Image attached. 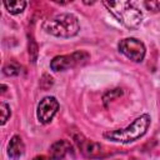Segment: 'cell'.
I'll return each mask as SVG.
<instances>
[{"label": "cell", "mask_w": 160, "mask_h": 160, "mask_svg": "<svg viewBox=\"0 0 160 160\" xmlns=\"http://www.w3.org/2000/svg\"><path fill=\"white\" fill-rule=\"evenodd\" d=\"M42 29L48 34H51L54 36L71 38L79 32L80 25L75 15L65 12V14H59L51 19L45 20L42 24Z\"/></svg>", "instance_id": "2"}, {"label": "cell", "mask_w": 160, "mask_h": 160, "mask_svg": "<svg viewBox=\"0 0 160 160\" xmlns=\"http://www.w3.org/2000/svg\"><path fill=\"white\" fill-rule=\"evenodd\" d=\"M89 58H90L89 54L85 51H75L68 55L55 56L50 62V68L54 71H62V70L85 64L89 60Z\"/></svg>", "instance_id": "4"}, {"label": "cell", "mask_w": 160, "mask_h": 160, "mask_svg": "<svg viewBox=\"0 0 160 160\" xmlns=\"http://www.w3.org/2000/svg\"><path fill=\"white\" fill-rule=\"evenodd\" d=\"M25 150V145L21 140V138L19 135H14L11 138V140L9 141V146H8V154L11 159H19Z\"/></svg>", "instance_id": "9"}, {"label": "cell", "mask_w": 160, "mask_h": 160, "mask_svg": "<svg viewBox=\"0 0 160 160\" xmlns=\"http://www.w3.org/2000/svg\"><path fill=\"white\" fill-rule=\"evenodd\" d=\"M144 6L152 12H158L160 11V0H150V1H145Z\"/></svg>", "instance_id": "13"}, {"label": "cell", "mask_w": 160, "mask_h": 160, "mask_svg": "<svg viewBox=\"0 0 160 160\" xmlns=\"http://www.w3.org/2000/svg\"><path fill=\"white\" fill-rule=\"evenodd\" d=\"M106 9L128 29H136L142 20V15L134 4L129 1H104Z\"/></svg>", "instance_id": "3"}, {"label": "cell", "mask_w": 160, "mask_h": 160, "mask_svg": "<svg viewBox=\"0 0 160 160\" xmlns=\"http://www.w3.org/2000/svg\"><path fill=\"white\" fill-rule=\"evenodd\" d=\"M34 160H52V159H48L45 156H36V158H34Z\"/></svg>", "instance_id": "15"}, {"label": "cell", "mask_w": 160, "mask_h": 160, "mask_svg": "<svg viewBox=\"0 0 160 160\" xmlns=\"http://www.w3.org/2000/svg\"><path fill=\"white\" fill-rule=\"evenodd\" d=\"M0 111H1V125H4V124L8 121V119L10 118L11 111H10L9 105L5 104V102H1V104H0Z\"/></svg>", "instance_id": "12"}, {"label": "cell", "mask_w": 160, "mask_h": 160, "mask_svg": "<svg viewBox=\"0 0 160 160\" xmlns=\"http://www.w3.org/2000/svg\"><path fill=\"white\" fill-rule=\"evenodd\" d=\"M4 74L8 75V76H14V75H19L21 72V68L14 62H10V64H6L2 69Z\"/></svg>", "instance_id": "11"}, {"label": "cell", "mask_w": 160, "mask_h": 160, "mask_svg": "<svg viewBox=\"0 0 160 160\" xmlns=\"http://www.w3.org/2000/svg\"><path fill=\"white\" fill-rule=\"evenodd\" d=\"M75 142L78 144L79 149L81 150V152L89 158H99L102 152V146L98 142H94V141H90L88 139H85L81 134L79 136H75L74 138Z\"/></svg>", "instance_id": "7"}, {"label": "cell", "mask_w": 160, "mask_h": 160, "mask_svg": "<svg viewBox=\"0 0 160 160\" xmlns=\"http://www.w3.org/2000/svg\"><path fill=\"white\" fill-rule=\"evenodd\" d=\"M149 126H150V116L148 114H144L140 118H138L128 128L119 129V130L105 131L102 134V136L106 140H110V141H114V142L129 144V142L135 141V140L140 139L141 136H144Z\"/></svg>", "instance_id": "1"}, {"label": "cell", "mask_w": 160, "mask_h": 160, "mask_svg": "<svg viewBox=\"0 0 160 160\" xmlns=\"http://www.w3.org/2000/svg\"><path fill=\"white\" fill-rule=\"evenodd\" d=\"M59 109V102L54 96L44 98L38 105V119L41 124H48L52 120Z\"/></svg>", "instance_id": "6"}, {"label": "cell", "mask_w": 160, "mask_h": 160, "mask_svg": "<svg viewBox=\"0 0 160 160\" xmlns=\"http://www.w3.org/2000/svg\"><path fill=\"white\" fill-rule=\"evenodd\" d=\"M121 94H122V91H121L120 89H115V90H111L110 92H108V94L104 96V101H105V102H108V101H109V99L111 100V99H114L115 96H120Z\"/></svg>", "instance_id": "14"}, {"label": "cell", "mask_w": 160, "mask_h": 160, "mask_svg": "<svg viewBox=\"0 0 160 160\" xmlns=\"http://www.w3.org/2000/svg\"><path fill=\"white\" fill-rule=\"evenodd\" d=\"M71 151V144L68 140H58L50 146V159L61 160Z\"/></svg>", "instance_id": "8"}, {"label": "cell", "mask_w": 160, "mask_h": 160, "mask_svg": "<svg viewBox=\"0 0 160 160\" xmlns=\"http://www.w3.org/2000/svg\"><path fill=\"white\" fill-rule=\"evenodd\" d=\"M119 50L120 52H122L126 58H129L132 61H142L144 56H145V45L142 44V41L135 39V38H126L122 39L119 42Z\"/></svg>", "instance_id": "5"}, {"label": "cell", "mask_w": 160, "mask_h": 160, "mask_svg": "<svg viewBox=\"0 0 160 160\" xmlns=\"http://www.w3.org/2000/svg\"><path fill=\"white\" fill-rule=\"evenodd\" d=\"M6 10L10 12V14H20L22 12V10L25 9L26 6V1L24 0H18V1H5L4 2Z\"/></svg>", "instance_id": "10"}]
</instances>
